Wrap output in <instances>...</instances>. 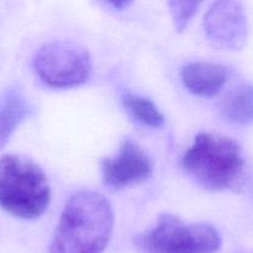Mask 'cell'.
<instances>
[{
	"mask_svg": "<svg viewBox=\"0 0 253 253\" xmlns=\"http://www.w3.org/2000/svg\"><path fill=\"white\" fill-rule=\"evenodd\" d=\"M114 231L110 202L94 190H79L66 202L49 253H103Z\"/></svg>",
	"mask_w": 253,
	"mask_h": 253,
	"instance_id": "6da1fadb",
	"label": "cell"
},
{
	"mask_svg": "<svg viewBox=\"0 0 253 253\" xmlns=\"http://www.w3.org/2000/svg\"><path fill=\"white\" fill-rule=\"evenodd\" d=\"M182 168L200 187L222 192L241 183L246 161L242 147L234 138L200 132L183 155Z\"/></svg>",
	"mask_w": 253,
	"mask_h": 253,
	"instance_id": "7a4b0ae2",
	"label": "cell"
},
{
	"mask_svg": "<svg viewBox=\"0 0 253 253\" xmlns=\"http://www.w3.org/2000/svg\"><path fill=\"white\" fill-rule=\"evenodd\" d=\"M51 202V187L42 168L30 158H0V207L24 220L39 219Z\"/></svg>",
	"mask_w": 253,
	"mask_h": 253,
	"instance_id": "3957f363",
	"label": "cell"
},
{
	"mask_svg": "<svg viewBox=\"0 0 253 253\" xmlns=\"http://www.w3.org/2000/svg\"><path fill=\"white\" fill-rule=\"evenodd\" d=\"M135 244L142 253H216L221 235L208 222H187L173 214H162L136 237Z\"/></svg>",
	"mask_w": 253,
	"mask_h": 253,
	"instance_id": "277c9868",
	"label": "cell"
},
{
	"mask_svg": "<svg viewBox=\"0 0 253 253\" xmlns=\"http://www.w3.org/2000/svg\"><path fill=\"white\" fill-rule=\"evenodd\" d=\"M32 67L40 81L54 89L83 85L93 72L89 52L72 41L44 43L35 53Z\"/></svg>",
	"mask_w": 253,
	"mask_h": 253,
	"instance_id": "5b68a950",
	"label": "cell"
},
{
	"mask_svg": "<svg viewBox=\"0 0 253 253\" xmlns=\"http://www.w3.org/2000/svg\"><path fill=\"white\" fill-rule=\"evenodd\" d=\"M204 30L215 47L229 51L244 48L249 35V24L244 5L235 0L216 1L204 16Z\"/></svg>",
	"mask_w": 253,
	"mask_h": 253,
	"instance_id": "8992f818",
	"label": "cell"
},
{
	"mask_svg": "<svg viewBox=\"0 0 253 253\" xmlns=\"http://www.w3.org/2000/svg\"><path fill=\"white\" fill-rule=\"evenodd\" d=\"M153 163L138 143L125 140L114 157L101 161L104 184L113 190H121L148 179Z\"/></svg>",
	"mask_w": 253,
	"mask_h": 253,
	"instance_id": "52a82bcc",
	"label": "cell"
},
{
	"mask_svg": "<svg viewBox=\"0 0 253 253\" xmlns=\"http://www.w3.org/2000/svg\"><path fill=\"white\" fill-rule=\"evenodd\" d=\"M229 79L225 66L215 62H190L182 69V81L192 94L203 98L217 95Z\"/></svg>",
	"mask_w": 253,
	"mask_h": 253,
	"instance_id": "ba28073f",
	"label": "cell"
},
{
	"mask_svg": "<svg viewBox=\"0 0 253 253\" xmlns=\"http://www.w3.org/2000/svg\"><path fill=\"white\" fill-rule=\"evenodd\" d=\"M31 106L21 90L10 86L0 96V148L30 115Z\"/></svg>",
	"mask_w": 253,
	"mask_h": 253,
	"instance_id": "9c48e42d",
	"label": "cell"
},
{
	"mask_svg": "<svg viewBox=\"0 0 253 253\" xmlns=\"http://www.w3.org/2000/svg\"><path fill=\"white\" fill-rule=\"evenodd\" d=\"M221 113L236 125L253 123V85L244 84L230 91L221 103Z\"/></svg>",
	"mask_w": 253,
	"mask_h": 253,
	"instance_id": "30bf717a",
	"label": "cell"
},
{
	"mask_svg": "<svg viewBox=\"0 0 253 253\" xmlns=\"http://www.w3.org/2000/svg\"><path fill=\"white\" fill-rule=\"evenodd\" d=\"M123 104L126 111L138 123L155 128L165 125V116L151 99L138 94L126 93L123 96Z\"/></svg>",
	"mask_w": 253,
	"mask_h": 253,
	"instance_id": "8fae6325",
	"label": "cell"
},
{
	"mask_svg": "<svg viewBox=\"0 0 253 253\" xmlns=\"http://www.w3.org/2000/svg\"><path fill=\"white\" fill-rule=\"evenodd\" d=\"M170 16H172L173 25H174L175 31L182 32L187 29L188 24L197 14L198 9L200 6V2L198 1H168Z\"/></svg>",
	"mask_w": 253,
	"mask_h": 253,
	"instance_id": "7c38bea8",
	"label": "cell"
},
{
	"mask_svg": "<svg viewBox=\"0 0 253 253\" xmlns=\"http://www.w3.org/2000/svg\"><path fill=\"white\" fill-rule=\"evenodd\" d=\"M130 4L131 2H128V1H118V2H108L106 5L110 7H114L115 10H124L126 6H128Z\"/></svg>",
	"mask_w": 253,
	"mask_h": 253,
	"instance_id": "4fadbf2b",
	"label": "cell"
}]
</instances>
